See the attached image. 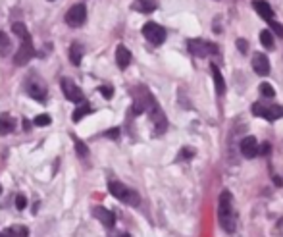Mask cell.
<instances>
[{
	"mask_svg": "<svg viewBox=\"0 0 283 237\" xmlns=\"http://www.w3.org/2000/svg\"><path fill=\"white\" fill-rule=\"evenodd\" d=\"M252 70L256 71L258 75H262V77L270 73V60L266 58V54L258 52V54L252 56Z\"/></svg>",
	"mask_w": 283,
	"mask_h": 237,
	"instance_id": "obj_13",
	"label": "cell"
},
{
	"mask_svg": "<svg viewBox=\"0 0 283 237\" xmlns=\"http://www.w3.org/2000/svg\"><path fill=\"white\" fill-rule=\"evenodd\" d=\"M210 70H212V77H214V85H216L218 95H223V93H225V81H223V75L220 73L216 64H212V66H210Z\"/></svg>",
	"mask_w": 283,
	"mask_h": 237,
	"instance_id": "obj_16",
	"label": "cell"
},
{
	"mask_svg": "<svg viewBox=\"0 0 283 237\" xmlns=\"http://www.w3.org/2000/svg\"><path fill=\"white\" fill-rule=\"evenodd\" d=\"M143 35H145V39L149 43H153L156 47L166 41V29L162 25L154 24V22H149V24L143 25Z\"/></svg>",
	"mask_w": 283,
	"mask_h": 237,
	"instance_id": "obj_3",
	"label": "cell"
},
{
	"mask_svg": "<svg viewBox=\"0 0 283 237\" xmlns=\"http://www.w3.org/2000/svg\"><path fill=\"white\" fill-rule=\"evenodd\" d=\"M10 131H14V119L8 114L0 116V135H8Z\"/></svg>",
	"mask_w": 283,
	"mask_h": 237,
	"instance_id": "obj_19",
	"label": "cell"
},
{
	"mask_svg": "<svg viewBox=\"0 0 283 237\" xmlns=\"http://www.w3.org/2000/svg\"><path fill=\"white\" fill-rule=\"evenodd\" d=\"M133 8L139 10V12L149 14V12H153L154 8H156V2H154V0H137V2L133 4Z\"/></svg>",
	"mask_w": 283,
	"mask_h": 237,
	"instance_id": "obj_20",
	"label": "cell"
},
{
	"mask_svg": "<svg viewBox=\"0 0 283 237\" xmlns=\"http://www.w3.org/2000/svg\"><path fill=\"white\" fill-rule=\"evenodd\" d=\"M247 47H249V43H247L245 39H239V41H237V48H239L241 54H247V50H249Z\"/></svg>",
	"mask_w": 283,
	"mask_h": 237,
	"instance_id": "obj_30",
	"label": "cell"
},
{
	"mask_svg": "<svg viewBox=\"0 0 283 237\" xmlns=\"http://www.w3.org/2000/svg\"><path fill=\"white\" fill-rule=\"evenodd\" d=\"M252 114L260 116V118L268 119V121H276V119L283 118V106L276 104V106H262V104H252Z\"/></svg>",
	"mask_w": 283,
	"mask_h": 237,
	"instance_id": "obj_6",
	"label": "cell"
},
{
	"mask_svg": "<svg viewBox=\"0 0 283 237\" xmlns=\"http://www.w3.org/2000/svg\"><path fill=\"white\" fill-rule=\"evenodd\" d=\"M100 93H102V96H104V98H112V95H114V89H112V87H100Z\"/></svg>",
	"mask_w": 283,
	"mask_h": 237,
	"instance_id": "obj_31",
	"label": "cell"
},
{
	"mask_svg": "<svg viewBox=\"0 0 283 237\" xmlns=\"http://www.w3.org/2000/svg\"><path fill=\"white\" fill-rule=\"evenodd\" d=\"M50 121H52V118H50L48 114H39L33 123H35V125H39V127H46V125H50Z\"/></svg>",
	"mask_w": 283,
	"mask_h": 237,
	"instance_id": "obj_26",
	"label": "cell"
},
{
	"mask_svg": "<svg viewBox=\"0 0 283 237\" xmlns=\"http://www.w3.org/2000/svg\"><path fill=\"white\" fill-rule=\"evenodd\" d=\"M254 10L258 12V16H260L262 20H266V22H274V10H272V6L266 2V0H254Z\"/></svg>",
	"mask_w": 283,
	"mask_h": 237,
	"instance_id": "obj_14",
	"label": "cell"
},
{
	"mask_svg": "<svg viewBox=\"0 0 283 237\" xmlns=\"http://www.w3.org/2000/svg\"><path fill=\"white\" fill-rule=\"evenodd\" d=\"M260 93L264 96H268V98H272V96L276 95V91H274V87H272L270 83H262V85H260Z\"/></svg>",
	"mask_w": 283,
	"mask_h": 237,
	"instance_id": "obj_27",
	"label": "cell"
},
{
	"mask_svg": "<svg viewBox=\"0 0 283 237\" xmlns=\"http://www.w3.org/2000/svg\"><path fill=\"white\" fill-rule=\"evenodd\" d=\"M149 114H151V119H153L156 131H158V133H164V131H166V127H168V119H166L164 112H162V108L158 106V102H156V100H153V104L149 106Z\"/></svg>",
	"mask_w": 283,
	"mask_h": 237,
	"instance_id": "obj_9",
	"label": "cell"
},
{
	"mask_svg": "<svg viewBox=\"0 0 283 237\" xmlns=\"http://www.w3.org/2000/svg\"><path fill=\"white\" fill-rule=\"evenodd\" d=\"M25 91L27 95L35 100H44L46 98V85H44L43 79H39L37 75H31L27 81H25Z\"/></svg>",
	"mask_w": 283,
	"mask_h": 237,
	"instance_id": "obj_5",
	"label": "cell"
},
{
	"mask_svg": "<svg viewBox=\"0 0 283 237\" xmlns=\"http://www.w3.org/2000/svg\"><path fill=\"white\" fill-rule=\"evenodd\" d=\"M120 237H131V236H129V234H122Z\"/></svg>",
	"mask_w": 283,
	"mask_h": 237,
	"instance_id": "obj_36",
	"label": "cell"
},
{
	"mask_svg": "<svg viewBox=\"0 0 283 237\" xmlns=\"http://www.w3.org/2000/svg\"><path fill=\"white\" fill-rule=\"evenodd\" d=\"M241 152H243V156H245V158H254V156H258V154H260L258 141H256L252 135L245 137V139L241 141Z\"/></svg>",
	"mask_w": 283,
	"mask_h": 237,
	"instance_id": "obj_11",
	"label": "cell"
},
{
	"mask_svg": "<svg viewBox=\"0 0 283 237\" xmlns=\"http://www.w3.org/2000/svg\"><path fill=\"white\" fill-rule=\"evenodd\" d=\"M10 39H8V35L4 33V31H0V54L2 56H6L8 52H10Z\"/></svg>",
	"mask_w": 283,
	"mask_h": 237,
	"instance_id": "obj_23",
	"label": "cell"
},
{
	"mask_svg": "<svg viewBox=\"0 0 283 237\" xmlns=\"http://www.w3.org/2000/svg\"><path fill=\"white\" fill-rule=\"evenodd\" d=\"M108 189L116 199L124 201L126 205H131V207H137L139 201H141L139 193H135L133 189H129L127 185H124V183H120V181H110Z\"/></svg>",
	"mask_w": 283,
	"mask_h": 237,
	"instance_id": "obj_2",
	"label": "cell"
},
{
	"mask_svg": "<svg viewBox=\"0 0 283 237\" xmlns=\"http://www.w3.org/2000/svg\"><path fill=\"white\" fill-rule=\"evenodd\" d=\"M33 56H35L33 39H27V41H22V47L18 48V52L14 54V62H16L18 66H25Z\"/></svg>",
	"mask_w": 283,
	"mask_h": 237,
	"instance_id": "obj_7",
	"label": "cell"
},
{
	"mask_svg": "<svg viewBox=\"0 0 283 237\" xmlns=\"http://www.w3.org/2000/svg\"><path fill=\"white\" fill-rule=\"evenodd\" d=\"M94 218L104 226V228H114V224H116V216L114 212H110L108 208H104V207H94Z\"/></svg>",
	"mask_w": 283,
	"mask_h": 237,
	"instance_id": "obj_12",
	"label": "cell"
},
{
	"mask_svg": "<svg viewBox=\"0 0 283 237\" xmlns=\"http://www.w3.org/2000/svg\"><path fill=\"white\" fill-rule=\"evenodd\" d=\"M104 135L110 137V139H118V137H120V129H118V127H116V129H108Z\"/></svg>",
	"mask_w": 283,
	"mask_h": 237,
	"instance_id": "obj_32",
	"label": "cell"
},
{
	"mask_svg": "<svg viewBox=\"0 0 283 237\" xmlns=\"http://www.w3.org/2000/svg\"><path fill=\"white\" fill-rule=\"evenodd\" d=\"M2 234L6 237H29V230L25 226H10Z\"/></svg>",
	"mask_w": 283,
	"mask_h": 237,
	"instance_id": "obj_17",
	"label": "cell"
},
{
	"mask_svg": "<svg viewBox=\"0 0 283 237\" xmlns=\"http://www.w3.org/2000/svg\"><path fill=\"white\" fill-rule=\"evenodd\" d=\"M193 152H195L193 148H183L181 150V158H193Z\"/></svg>",
	"mask_w": 283,
	"mask_h": 237,
	"instance_id": "obj_33",
	"label": "cell"
},
{
	"mask_svg": "<svg viewBox=\"0 0 283 237\" xmlns=\"http://www.w3.org/2000/svg\"><path fill=\"white\" fill-rule=\"evenodd\" d=\"M268 152H270V145H262V147H260V154H264V156H266Z\"/></svg>",
	"mask_w": 283,
	"mask_h": 237,
	"instance_id": "obj_34",
	"label": "cell"
},
{
	"mask_svg": "<svg viewBox=\"0 0 283 237\" xmlns=\"http://www.w3.org/2000/svg\"><path fill=\"white\" fill-rule=\"evenodd\" d=\"M62 93H64L65 98L71 100V102H83V100H85L83 91H81L71 79H67V77L62 79Z\"/></svg>",
	"mask_w": 283,
	"mask_h": 237,
	"instance_id": "obj_8",
	"label": "cell"
},
{
	"mask_svg": "<svg viewBox=\"0 0 283 237\" xmlns=\"http://www.w3.org/2000/svg\"><path fill=\"white\" fill-rule=\"evenodd\" d=\"M87 20V8L85 4H73L65 14V24L69 27H81Z\"/></svg>",
	"mask_w": 283,
	"mask_h": 237,
	"instance_id": "obj_4",
	"label": "cell"
},
{
	"mask_svg": "<svg viewBox=\"0 0 283 237\" xmlns=\"http://www.w3.org/2000/svg\"><path fill=\"white\" fill-rule=\"evenodd\" d=\"M73 143H75V150H77V154H79L81 158H85V156L89 154V147L83 141H79L77 137H73Z\"/></svg>",
	"mask_w": 283,
	"mask_h": 237,
	"instance_id": "obj_25",
	"label": "cell"
},
{
	"mask_svg": "<svg viewBox=\"0 0 283 237\" xmlns=\"http://www.w3.org/2000/svg\"><path fill=\"white\" fill-rule=\"evenodd\" d=\"M91 112H93L91 104H89V102H81V106H79V108H75V112H73V121H79L83 116H87V114H91Z\"/></svg>",
	"mask_w": 283,
	"mask_h": 237,
	"instance_id": "obj_22",
	"label": "cell"
},
{
	"mask_svg": "<svg viewBox=\"0 0 283 237\" xmlns=\"http://www.w3.org/2000/svg\"><path fill=\"white\" fill-rule=\"evenodd\" d=\"M12 31H14V35L20 39V41H27V39H31V35H29V31H27V27L23 24H14L12 25Z\"/></svg>",
	"mask_w": 283,
	"mask_h": 237,
	"instance_id": "obj_21",
	"label": "cell"
},
{
	"mask_svg": "<svg viewBox=\"0 0 283 237\" xmlns=\"http://www.w3.org/2000/svg\"><path fill=\"white\" fill-rule=\"evenodd\" d=\"M31 127V121L29 119H23V129H29Z\"/></svg>",
	"mask_w": 283,
	"mask_h": 237,
	"instance_id": "obj_35",
	"label": "cell"
},
{
	"mask_svg": "<svg viewBox=\"0 0 283 237\" xmlns=\"http://www.w3.org/2000/svg\"><path fill=\"white\" fill-rule=\"evenodd\" d=\"M0 237H6V236H4V234H0Z\"/></svg>",
	"mask_w": 283,
	"mask_h": 237,
	"instance_id": "obj_37",
	"label": "cell"
},
{
	"mask_svg": "<svg viewBox=\"0 0 283 237\" xmlns=\"http://www.w3.org/2000/svg\"><path fill=\"white\" fill-rule=\"evenodd\" d=\"M270 27H272V31H276V35L278 37H282L283 39V25L278 24V22H270Z\"/></svg>",
	"mask_w": 283,
	"mask_h": 237,
	"instance_id": "obj_29",
	"label": "cell"
},
{
	"mask_svg": "<svg viewBox=\"0 0 283 237\" xmlns=\"http://www.w3.org/2000/svg\"><path fill=\"white\" fill-rule=\"evenodd\" d=\"M187 47H189V50H191L195 56L218 54L216 45H212V43H204V41H198V39H191V41H187Z\"/></svg>",
	"mask_w": 283,
	"mask_h": 237,
	"instance_id": "obj_10",
	"label": "cell"
},
{
	"mask_svg": "<svg viewBox=\"0 0 283 237\" xmlns=\"http://www.w3.org/2000/svg\"><path fill=\"white\" fill-rule=\"evenodd\" d=\"M81 58H83V48L79 47L77 43H73V45L69 47V60H71V64H73V66H79V64H81Z\"/></svg>",
	"mask_w": 283,
	"mask_h": 237,
	"instance_id": "obj_18",
	"label": "cell"
},
{
	"mask_svg": "<svg viewBox=\"0 0 283 237\" xmlns=\"http://www.w3.org/2000/svg\"><path fill=\"white\" fill-rule=\"evenodd\" d=\"M260 43L266 48H270V50L274 48V37H272V31H266V29L260 31Z\"/></svg>",
	"mask_w": 283,
	"mask_h": 237,
	"instance_id": "obj_24",
	"label": "cell"
},
{
	"mask_svg": "<svg viewBox=\"0 0 283 237\" xmlns=\"http://www.w3.org/2000/svg\"><path fill=\"white\" fill-rule=\"evenodd\" d=\"M25 207H27V199H25L23 195H18V197H16V208H18V210H23Z\"/></svg>",
	"mask_w": 283,
	"mask_h": 237,
	"instance_id": "obj_28",
	"label": "cell"
},
{
	"mask_svg": "<svg viewBox=\"0 0 283 237\" xmlns=\"http://www.w3.org/2000/svg\"><path fill=\"white\" fill-rule=\"evenodd\" d=\"M0 193H2V187H0Z\"/></svg>",
	"mask_w": 283,
	"mask_h": 237,
	"instance_id": "obj_38",
	"label": "cell"
},
{
	"mask_svg": "<svg viewBox=\"0 0 283 237\" xmlns=\"http://www.w3.org/2000/svg\"><path fill=\"white\" fill-rule=\"evenodd\" d=\"M218 222L223 228V232L235 234L237 220H235V214H233V208H231V193L229 191H223L218 199Z\"/></svg>",
	"mask_w": 283,
	"mask_h": 237,
	"instance_id": "obj_1",
	"label": "cell"
},
{
	"mask_svg": "<svg viewBox=\"0 0 283 237\" xmlns=\"http://www.w3.org/2000/svg\"><path fill=\"white\" fill-rule=\"evenodd\" d=\"M116 64H118L120 70H126L131 64V52L124 45H120L116 48Z\"/></svg>",
	"mask_w": 283,
	"mask_h": 237,
	"instance_id": "obj_15",
	"label": "cell"
}]
</instances>
